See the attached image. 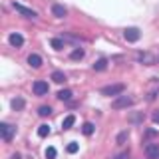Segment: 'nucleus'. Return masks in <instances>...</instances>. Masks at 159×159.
Instances as JSON below:
<instances>
[{
	"label": "nucleus",
	"mask_w": 159,
	"mask_h": 159,
	"mask_svg": "<svg viewBox=\"0 0 159 159\" xmlns=\"http://www.w3.org/2000/svg\"><path fill=\"white\" fill-rule=\"evenodd\" d=\"M133 106V98H129V96H117L116 99L111 102V107L113 109H125V107H131Z\"/></svg>",
	"instance_id": "obj_1"
},
{
	"label": "nucleus",
	"mask_w": 159,
	"mask_h": 159,
	"mask_svg": "<svg viewBox=\"0 0 159 159\" xmlns=\"http://www.w3.org/2000/svg\"><path fill=\"white\" fill-rule=\"evenodd\" d=\"M123 89H125V86L123 84H113V86H106V88H102V93L103 96H121L123 93Z\"/></svg>",
	"instance_id": "obj_2"
},
{
	"label": "nucleus",
	"mask_w": 159,
	"mask_h": 159,
	"mask_svg": "<svg viewBox=\"0 0 159 159\" xmlns=\"http://www.w3.org/2000/svg\"><path fill=\"white\" fill-rule=\"evenodd\" d=\"M123 38L133 44V42H137V40L141 38V32H139V28H135V26H129V28L123 30Z\"/></svg>",
	"instance_id": "obj_3"
},
{
	"label": "nucleus",
	"mask_w": 159,
	"mask_h": 159,
	"mask_svg": "<svg viewBox=\"0 0 159 159\" xmlns=\"http://www.w3.org/2000/svg\"><path fill=\"white\" fill-rule=\"evenodd\" d=\"M0 131H2V139H4V141H12L14 135H16V127L10 125V123H2V125H0Z\"/></svg>",
	"instance_id": "obj_4"
},
{
	"label": "nucleus",
	"mask_w": 159,
	"mask_h": 159,
	"mask_svg": "<svg viewBox=\"0 0 159 159\" xmlns=\"http://www.w3.org/2000/svg\"><path fill=\"white\" fill-rule=\"evenodd\" d=\"M48 89H50V86H48L46 82H42V80H36V82H34V86H32V92L36 93V96H46Z\"/></svg>",
	"instance_id": "obj_5"
},
{
	"label": "nucleus",
	"mask_w": 159,
	"mask_h": 159,
	"mask_svg": "<svg viewBox=\"0 0 159 159\" xmlns=\"http://www.w3.org/2000/svg\"><path fill=\"white\" fill-rule=\"evenodd\" d=\"M12 8L16 10V12H20L24 18H34V16H36V12H34L32 8H28V6H22V4H18V2H14V4H12Z\"/></svg>",
	"instance_id": "obj_6"
},
{
	"label": "nucleus",
	"mask_w": 159,
	"mask_h": 159,
	"mask_svg": "<svg viewBox=\"0 0 159 159\" xmlns=\"http://www.w3.org/2000/svg\"><path fill=\"white\" fill-rule=\"evenodd\" d=\"M145 157L147 159H159V145L157 143H147L145 145Z\"/></svg>",
	"instance_id": "obj_7"
},
{
	"label": "nucleus",
	"mask_w": 159,
	"mask_h": 159,
	"mask_svg": "<svg viewBox=\"0 0 159 159\" xmlns=\"http://www.w3.org/2000/svg\"><path fill=\"white\" fill-rule=\"evenodd\" d=\"M52 14L56 18H66L68 10H66V6H62V4H54V6H52Z\"/></svg>",
	"instance_id": "obj_8"
},
{
	"label": "nucleus",
	"mask_w": 159,
	"mask_h": 159,
	"mask_svg": "<svg viewBox=\"0 0 159 159\" xmlns=\"http://www.w3.org/2000/svg\"><path fill=\"white\" fill-rule=\"evenodd\" d=\"M8 42L12 44L14 48H20L24 44V38H22V34H18V32H14V34H10V38H8Z\"/></svg>",
	"instance_id": "obj_9"
},
{
	"label": "nucleus",
	"mask_w": 159,
	"mask_h": 159,
	"mask_svg": "<svg viewBox=\"0 0 159 159\" xmlns=\"http://www.w3.org/2000/svg\"><path fill=\"white\" fill-rule=\"evenodd\" d=\"M28 64H30L34 70H38L40 66H42V58H40L38 54H30V56H28Z\"/></svg>",
	"instance_id": "obj_10"
},
{
	"label": "nucleus",
	"mask_w": 159,
	"mask_h": 159,
	"mask_svg": "<svg viewBox=\"0 0 159 159\" xmlns=\"http://www.w3.org/2000/svg\"><path fill=\"white\" fill-rule=\"evenodd\" d=\"M10 106H12V109H14V111H22V109H24V106H26V102H24L22 98H14Z\"/></svg>",
	"instance_id": "obj_11"
},
{
	"label": "nucleus",
	"mask_w": 159,
	"mask_h": 159,
	"mask_svg": "<svg viewBox=\"0 0 159 159\" xmlns=\"http://www.w3.org/2000/svg\"><path fill=\"white\" fill-rule=\"evenodd\" d=\"M107 68V60L106 58H99L96 64H93V70H96V72H103V70Z\"/></svg>",
	"instance_id": "obj_12"
},
{
	"label": "nucleus",
	"mask_w": 159,
	"mask_h": 159,
	"mask_svg": "<svg viewBox=\"0 0 159 159\" xmlns=\"http://www.w3.org/2000/svg\"><path fill=\"white\" fill-rule=\"evenodd\" d=\"M70 98H72V89H60L58 92V99H62V102H68Z\"/></svg>",
	"instance_id": "obj_13"
},
{
	"label": "nucleus",
	"mask_w": 159,
	"mask_h": 159,
	"mask_svg": "<svg viewBox=\"0 0 159 159\" xmlns=\"http://www.w3.org/2000/svg\"><path fill=\"white\" fill-rule=\"evenodd\" d=\"M93 129H96V127H93V123L86 121V123L82 125V133H84V135H92V133H93Z\"/></svg>",
	"instance_id": "obj_14"
},
{
	"label": "nucleus",
	"mask_w": 159,
	"mask_h": 159,
	"mask_svg": "<svg viewBox=\"0 0 159 159\" xmlns=\"http://www.w3.org/2000/svg\"><path fill=\"white\" fill-rule=\"evenodd\" d=\"M52 80L56 84H62V82H66V76H64V72H52Z\"/></svg>",
	"instance_id": "obj_15"
},
{
	"label": "nucleus",
	"mask_w": 159,
	"mask_h": 159,
	"mask_svg": "<svg viewBox=\"0 0 159 159\" xmlns=\"http://www.w3.org/2000/svg\"><path fill=\"white\" fill-rule=\"evenodd\" d=\"M38 135H40V137L50 135V125H48V123H44V125H40V127H38Z\"/></svg>",
	"instance_id": "obj_16"
},
{
	"label": "nucleus",
	"mask_w": 159,
	"mask_h": 159,
	"mask_svg": "<svg viewBox=\"0 0 159 159\" xmlns=\"http://www.w3.org/2000/svg\"><path fill=\"white\" fill-rule=\"evenodd\" d=\"M74 121H76V117H74V116H68L66 119H64V123H62V127H64V129H70V127H72V125H74Z\"/></svg>",
	"instance_id": "obj_17"
},
{
	"label": "nucleus",
	"mask_w": 159,
	"mask_h": 159,
	"mask_svg": "<svg viewBox=\"0 0 159 159\" xmlns=\"http://www.w3.org/2000/svg\"><path fill=\"white\" fill-rule=\"evenodd\" d=\"M56 155H58V151H56V147H46V159H56Z\"/></svg>",
	"instance_id": "obj_18"
},
{
	"label": "nucleus",
	"mask_w": 159,
	"mask_h": 159,
	"mask_svg": "<svg viewBox=\"0 0 159 159\" xmlns=\"http://www.w3.org/2000/svg\"><path fill=\"white\" fill-rule=\"evenodd\" d=\"M50 44H52L54 50H62V48H64V42H62L60 38H52V42H50Z\"/></svg>",
	"instance_id": "obj_19"
},
{
	"label": "nucleus",
	"mask_w": 159,
	"mask_h": 159,
	"mask_svg": "<svg viewBox=\"0 0 159 159\" xmlns=\"http://www.w3.org/2000/svg\"><path fill=\"white\" fill-rule=\"evenodd\" d=\"M38 113H40L42 117H46V116H50V113H52V107H50V106H42V107L38 109Z\"/></svg>",
	"instance_id": "obj_20"
},
{
	"label": "nucleus",
	"mask_w": 159,
	"mask_h": 159,
	"mask_svg": "<svg viewBox=\"0 0 159 159\" xmlns=\"http://www.w3.org/2000/svg\"><path fill=\"white\" fill-rule=\"evenodd\" d=\"M84 58V50H74L72 52V60H82Z\"/></svg>",
	"instance_id": "obj_21"
},
{
	"label": "nucleus",
	"mask_w": 159,
	"mask_h": 159,
	"mask_svg": "<svg viewBox=\"0 0 159 159\" xmlns=\"http://www.w3.org/2000/svg\"><path fill=\"white\" fill-rule=\"evenodd\" d=\"M129 119H131L133 123H139V121H143V113H133V116L129 117Z\"/></svg>",
	"instance_id": "obj_22"
},
{
	"label": "nucleus",
	"mask_w": 159,
	"mask_h": 159,
	"mask_svg": "<svg viewBox=\"0 0 159 159\" xmlns=\"http://www.w3.org/2000/svg\"><path fill=\"white\" fill-rule=\"evenodd\" d=\"M78 149H80V147H78V143H70V145L66 147V151H68V153H76Z\"/></svg>",
	"instance_id": "obj_23"
},
{
	"label": "nucleus",
	"mask_w": 159,
	"mask_h": 159,
	"mask_svg": "<svg viewBox=\"0 0 159 159\" xmlns=\"http://www.w3.org/2000/svg\"><path fill=\"white\" fill-rule=\"evenodd\" d=\"M151 119H153V121H155V123H159V111H153V116H151Z\"/></svg>",
	"instance_id": "obj_24"
},
{
	"label": "nucleus",
	"mask_w": 159,
	"mask_h": 159,
	"mask_svg": "<svg viewBox=\"0 0 159 159\" xmlns=\"http://www.w3.org/2000/svg\"><path fill=\"white\" fill-rule=\"evenodd\" d=\"M123 139H127V133H119V135H117V141H119V143H121Z\"/></svg>",
	"instance_id": "obj_25"
},
{
	"label": "nucleus",
	"mask_w": 159,
	"mask_h": 159,
	"mask_svg": "<svg viewBox=\"0 0 159 159\" xmlns=\"http://www.w3.org/2000/svg\"><path fill=\"white\" fill-rule=\"evenodd\" d=\"M113 159H127V153H119V155H116Z\"/></svg>",
	"instance_id": "obj_26"
},
{
	"label": "nucleus",
	"mask_w": 159,
	"mask_h": 159,
	"mask_svg": "<svg viewBox=\"0 0 159 159\" xmlns=\"http://www.w3.org/2000/svg\"><path fill=\"white\" fill-rule=\"evenodd\" d=\"M12 159H22V157H20V153H14V155H12Z\"/></svg>",
	"instance_id": "obj_27"
}]
</instances>
